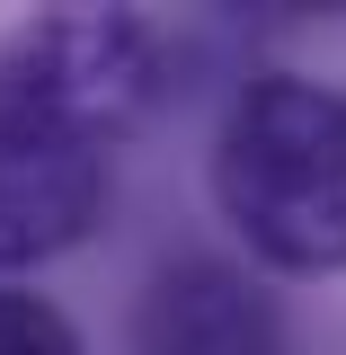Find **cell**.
I'll use <instances>...</instances> for the list:
<instances>
[{
  "instance_id": "6da1fadb",
  "label": "cell",
  "mask_w": 346,
  "mask_h": 355,
  "mask_svg": "<svg viewBox=\"0 0 346 355\" xmlns=\"http://www.w3.org/2000/svg\"><path fill=\"white\" fill-rule=\"evenodd\" d=\"M214 196L266 266L338 275L346 266V98L302 71L249 80L214 142Z\"/></svg>"
},
{
  "instance_id": "7a4b0ae2",
  "label": "cell",
  "mask_w": 346,
  "mask_h": 355,
  "mask_svg": "<svg viewBox=\"0 0 346 355\" xmlns=\"http://www.w3.org/2000/svg\"><path fill=\"white\" fill-rule=\"evenodd\" d=\"M107 205V142L53 89L0 53V266L71 249Z\"/></svg>"
},
{
  "instance_id": "3957f363",
  "label": "cell",
  "mask_w": 346,
  "mask_h": 355,
  "mask_svg": "<svg viewBox=\"0 0 346 355\" xmlns=\"http://www.w3.org/2000/svg\"><path fill=\"white\" fill-rule=\"evenodd\" d=\"M9 53H18L98 142H116V133L151 107V89H160V44H151V27L125 18V9H62V18H36Z\"/></svg>"
},
{
  "instance_id": "277c9868",
  "label": "cell",
  "mask_w": 346,
  "mask_h": 355,
  "mask_svg": "<svg viewBox=\"0 0 346 355\" xmlns=\"http://www.w3.org/2000/svg\"><path fill=\"white\" fill-rule=\"evenodd\" d=\"M133 355H284V329L240 266L187 258L151 275V293L133 311Z\"/></svg>"
},
{
  "instance_id": "5b68a950",
  "label": "cell",
  "mask_w": 346,
  "mask_h": 355,
  "mask_svg": "<svg viewBox=\"0 0 346 355\" xmlns=\"http://www.w3.org/2000/svg\"><path fill=\"white\" fill-rule=\"evenodd\" d=\"M0 355H80V338H71V320L53 302L0 284Z\"/></svg>"
}]
</instances>
